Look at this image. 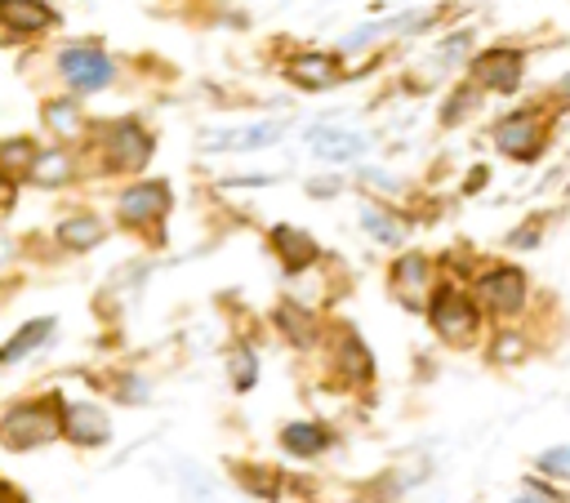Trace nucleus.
<instances>
[{
	"instance_id": "1",
	"label": "nucleus",
	"mask_w": 570,
	"mask_h": 503,
	"mask_svg": "<svg viewBox=\"0 0 570 503\" xmlns=\"http://www.w3.org/2000/svg\"><path fill=\"white\" fill-rule=\"evenodd\" d=\"M58 414H62V401L58 396H40L31 405H18L0 423V441L9 450H36V445H45V441H53L62 432V418Z\"/></svg>"
},
{
	"instance_id": "2",
	"label": "nucleus",
	"mask_w": 570,
	"mask_h": 503,
	"mask_svg": "<svg viewBox=\"0 0 570 503\" xmlns=\"http://www.w3.org/2000/svg\"><path fill=\"white\" fill-rule=\"evenodd\" d=\"M58 71H62V80H67L71 89H80V93H94V89L111 85V76H116L111 58H107L102 49H94V45H71V49H62V53H58Z\"/></svg>"
},
{
	"instance_id": "3",
	"label": "nucleus",
	"mask_w": 570,
	"mask_h": 503,
	"mask_svg": "<svg viewBox=\"0 0 570 503\" xmlns=\"http://www.w3.org/2000/svg\"><path fill=\"white\" fill-rule=\"evenodd\" d=\"M147 156H151V134H147L142 125L120 120V125L107 129V138H102V160H107V169L129 174V169H142Z\"/></svg>"
},
{
	"instance_id": "4",
	"label": "nucleus",
	"mask_w": 570,
	"mask_h": 503,
	"mask_svg": "<svg viewBox=\"0 0 570 503\" xmlns=\"http://www.w3.org/2000/svg\"><path fill=\"white\" fill-rule=\"evenodd\" d=\"M432 325H436V334L441 338H450V343H463L472 329H476V307H472V298L468 294H459L454 285H445V289H436V298H432Z\"/></svg>"
},
{
	"instance_id": "5",
	"label": "nucleus",
	"mask_w": 570,
	"mask_h": 503,
	"mask_svg": "<svg viewBox=\"0 0 570 503\" xmlns=\"http://www.w3.org/2000/svg\"><path fill=\"white\" fill-rule=\"evenodd\" d=\"M165 209H169V187L165 183H138L120 196V223H129V227H147Z\"/></svg>"
},
{
	"instance_id": "6",
	"label": "nucleus",
	"mask_w": 570,
	"mask_h": 503,
	"mask_svg": "<svg viewBox=\"0 0 570 503\" xmlns=\"http://www.w3.org/2000/svg\"><path fill=\"white\" fill-rule=\"evenodd\" d=\"M494 142H499V151H508V156H517V160H530V156L543 147V138H539V120H534L530 111H512V116L499 120Z\"/></svg>"
},
{
	"instance_id": "7",
	"label": "nucleus",
	"mask_w": 570,
	"mask_h": 503,
	"mask_svg": "<svg viewBox=\"0 0 570 503\" xmlns=\"http://www.w3.org/2000/svg\"><path fill=\"white\" fill-rule=\"evenodd\" d=\"M281 120H258V125H245V129H223V134H209L200 138L205 151H258V147H272L281 138Z\"/></svg>"
},
{
	"instance_id": "8",
	"label": "nucleus",
	"mask_w": 570,
	"mask_h": 503,
	"mask_svg": "<svg viewBox=\"0 0 570 503\" xmlns=\"http://www.w3.org/2000/svg\"><path fill=\"white\" fill-rule=\"evenodd\" d=\"M481 298L490 303V312L512 316V312H521V303H525V276H521L517 267H494V272L481 276Z\"/></svg>"
},
{
	"instance_id": "9",
	"label": "nucleus",
	"mask_w": 570,
	"mask_h": 503,
	"mask_svg": "<svg viewBox=\"0 0 570 503\" xmlns=\"http://www.w3.org/2000/svg\"><path fill=\"white\" fill-rule=\"evenodd\" d=\"M472 71H476V80H481L485 89L508 93V89H517V80H521V53H517V49H485V53L472 62Z\"/></svg>"
},
{
	"instance_id": "10",
	"label": "nucleus",
	"mask_w": 570,
	"mask_h": 503,
	"mask_svg": "<svg viewBox=\"0 0 570 503\" xmlns=\"http://www.w3.org/2000/svg\"><path fill=\"white\" fill-rule=\"evenodd\" d=\"M307 147L321 156V160H356L365 151V134L356 129H338V125H316L307 134Z\"/></svg>"
},
{
	"instance_id": "11",
	"label": "nucleus",
	"mask_w": 570,
	"mask_h": 503,
	"mask_svg": "<svg viewBox=\"0 0 570 503\" xmlns=\"http://www.w3.org/2000/svg\"><path fill=\"white\" fill-rule=\"evenodd\" d=\"M58 22V13L45 0H0V27L18 31V36H36L49 31Z\"/></svg>"
},
{
	"instance_id": "12",
	"label": "nucleus",
	"mask_w": 570,
	"mask_h": 503,
	"mask_svg": "<svg viewBox=\"0 0 570 503\" xmlns=\"http://www.w3.org/2000/svg\"><path fill=\"white\" fill-rule=\"evenodd\" d=\"M423 289H428V258H423V254L396 258V267H392V294H396L410 312H419V307H423Z\"/></svg>"
},
{
	"instance_id": "13",
	"label": "nucleus",
	"mask_w": 570,
	"mask_h": 503,
	"mask_svg": "<svg viewBox=\"0 0 570 503\" xmlns=\"http://www.w3.org/2000/svg\"><path fill=\"white\" fill-rule=\"evenodd\" d=\"M285 76L303 89H325V85L338 80V62L330 53H298V58L285 62Z\"/></svg>"
},
{
	"instance_id": "14",
	"label": "nucleus",
	"mask_w": 570,
	"mask_h": 503,
	"mask_svg": "<svg viewBox=\"0 0 570 503\" xmlns=\"http://www.w3.org/2000/svg\"><path fill=\"white\" fill-rule=\"evenodd\" d=\"M62 432H67L76 445H102L107 432H111V423H107V414L94 410V405H71V410L62 414Z\"/></svg>"
},
{
	"instance_id": "15",
	"label": "nucleus",
	"mask_w": 570,
	"mask_h": 503,
	"mask_svg": "<svg viewBox=\"0 0 570 503\" xmlns=\"http://www.w3.org/2000/svg\"><path fill=\"white\" fill-rule=\"evenodd\" d=\"M272 245H276L285 272H303V267H312L316 254H321L316 240H312L307 231H298V227H276V231H272Z\"/></svg>"
},
{
	"instance_id": "16",
	"label": "nucleus",
	"mask_w": 570,
	"mask_h": 503,
	"mask_svg": "<svg viewBox=\"0 0 570 503\" xmlns=\"http://www.w3.org/2000/svg\"><path fill=\"white\" fill-rule=\"evenodd\" d=\"M281 445H285L289 454H298V458H316V454L330 445V436H325V427H316V423H289V427L281 432Z\"/></svg>"
},
{
	"instance_id": "17",
	"label": "nucleus",
	"mask_w": 570,
	"mask_h": 503,
	"mask_svg": "<svg viewBox=\"0 0 570 503\" xmlns=\"http://www.w3.org/2000/svg\"><path fill=\"white\" fill-rule=\"evenodd\" d=\"M31 183H40V187H62L67 178H71V160H67V151H45V156H36L31 160Z\"/></svg>"
},
{
	"instance_id": "18",
	"label": "nucleus",
	"mask_w": 570,
	"mask_h": 503,
	"mask_svg": "<svg viewBox=\"0 0 570 503\" xmlns=\"http://www.w3.org/2000/svg\"><path fill=\"white\" fill-rule=\"evenodd\" d=\"M58 240H62V245H71V249H89V245H98V240H102V223H98V218H89V214L67 218V223L58 227Z\"/></svg>"
},
{
	"instance_id": "19",
	"label": "nucleus",
	"mask_w": 570,
	"mask_h": 503,
	"mask_svg": "<svg viewBox=\"0 0 570 503\" xmlns=\"http://www.w3.org/2000/svg\"><path fill=\"white\" fill-rule=\"evenodd\" d=\"M276 325H281L298 347H312V338H316V320H312V312H303V307H294V303H285V307L276 312Z\"/></svg>"
},
{
	"instance_id": "20",
	"label": "nucleus",
	"mask_w": 570,
	"mask_h": 503,
	"mask_svg": "<svg viewBox=\"0 0 570 503\" xmlns=\"http://www.w3.org/2000/svg\"><path fill=\"white\" fill-rule=\"evenodd\" d=\"M49 329H53V320H49V316H45V320H31V325H22V329L13 334V343H9V347H0V356H4V361H18V356H27V352H31V347H36V343L49 334Z\"/></svg>"
},
{
	"instance_id": "21",
	"label": "nucleus",
	"mask_w": 570,
	"mask_h": 503,
	"mask_svg": "<svg viewBox=\"0 0 570 503\" xmlns=\"http://www.w3.org/2000/svg\"><path fill=\"white\" fill-rule=\"evenodd\" d=\"M45 120L53 125V134H76L80 129V107H76V98H53L49 107H45Z\"/></svg>"
},
{
	"instance_id": "22",
	"label": "nucleus",
	"mask_w": 570,
	"mask_h": 503,
	"mask_svg": "<svg viewBox=\"0 0 570 503\" xmlns=\"http://www.w3.org/2000/svg\"><path fill=\"white\" fill-rule=\"evenodd\" d=\"M361 223H365V231H370L374 240H383V245H396V240L405 236V227H401L392 214H383V209H361Z\"/></svg>"
},
{
	"instance_id": "23",
	"label": "nucleus",
	"mask_w": 570,
	"mask_h": 503,
	"mask_svg": "<svg viewBox=\"0 0 570 503\" xmlns=\"http://www.w3.org/2000/svg\"><path fill=\"white\" fill-rule=\"evenodd\" d=\"M31 160H36V147H31L27 138H9V142H0V169H4V174H27Z\"/></svg>"
},
{
	"instance_id": "24",
	"label": "nucleus",
	"mask_w": 570,
	"mask_h": 503,
	"mask_svg": "<svg viewBox=\"0 0 570 503\" xmlns=\"http://www.w3.org/2000/svg\"><path fill=\"white\" fill-rule=\"evenodd\" d=\"M370 369H374V361H370L365 343H361V338H343V374H352V378H370Z\"/></svg>"
},
{
	"instance_id": "25",
	"label": "nucleus",
	"mask_w": 570,
	"mask_h": 503,
	"mask_svg": "<svg viewBox=\"0 0 570 503\" xmlns=\"http://www.w3.org/2000/svg\"><path fill=\"white\" fill-rule=\"evenodd\" d=\"M254 374H258L254 352L236 347V352H232V387H236V392H249V387H254Z\"/></svg>"
},
{
	"instance_id": "26",
	"label": "nucleus",
	"mask_w": 570,
	"mask_h": 503,
	"mask_svg": "<svg viewBox=\"0 0 570 503\" xmlns=\"http://www.w3.org/2000/svg\"><path fill=\"white\" fill-rule=\"evenodd\" d=\"M240 481H245L254 494H263V499L281 494V476H276V472H267V467H240Z\"/></svg>"
},
{
	"instance_id": "27",
	"label": "nucleus",
	"mask_w": 570,
	"mask_h": 503,
	"mask_svg": "<svg viewBox=\"0 0 570 503\" xmlns=\"http://www.w3.org/2000/svg\"><path fill=\"white\" fill-rule=\"evenodd\" d=\"M539 467L552 472V476H570V450H543L539 454Z\"/></svg>"
},
{
	"instance_id": "28",
	"label": "nucleus",
	"mask_w": 570,
	"mask_h": 503,
	"mask_svg": "<svg viewBox=\"0 0 570 503\" xmlns=\"http://www.w3.org/2000/svg\"><path fill=\"white\" fill-rule=\"evenodd\" d=\"M521 352H525V347H521V338H517V334L494 338V356H499V361H521Z\"/></svg>"
},
{
	"instance_id": "29",
	"label": "nucleus",
	"mask_w": 570,
	"mask_h": 503,
	"mask_svg": "<svg viewBox=\"0 0 570 503\" xmlns=\"http://www.w3.org/2000/svg\"><path fill=\"white\" fill-rule=\"evenodd\" d=\"M517 503H561V499H552L543 485H525V494H521Z\"/></svg>"
},
{
	"instance_id": "30",
	"label": "nucleus",
	"mask_w": 570,
	"mask_h": 503,
	"mask_svg": "<svg viewBox=\"0 0 570 503\" xmlns=\"http://www.w3.org/2000/svg\"><path fill=\"white\" fill-rule=\"evenodd\" d=\"M468 98H472V93H468V89H459V93H454V102H450V107H445V120H450V125H454V120H459V111H468Z\"/></svg>"
},
{
	"instance_id": "31",
	"label": "nucleus",
	"mask_w": 570,
	"mask_h": 503,
	"mask_svg": "<svg viewBox=\"0 0 570 503\" xmlns=\"http://www.w3.org/2000/svg\"><path fill=\"white\" fill-rule=\"evenodd\" d=\"M361 178H365V183H374V187H383V191H392V187H396V178H387V174H374V169H361Z\"/></svg>"
},
{
	"instance_id": "32",
	"label": "nucleus",
	"mask_w": 570,
	"mask_h": 503,
	"mask_svg": "<svg viewBox=\"0 0 570 503\" xmlns=\"http://www.w3.org/2000/svg\"><path fill=\"white\" fill-rule=\"evenodd\" d=\"M129 387H120V401H142L147 396V387H138V378H125Z\"/></svg>"
},
{
	"instance_id": "33",
	"label": "nucleus",
	"mask_w": 570,
	"mask_h": 503,
	"mask_svg": "<svg viewBox=\"0 0 570 503\" xmlns=\"http://www.w3.org/2000/svg\"><path fill=\"white\" fill-rule=\"evenodd\" d=\"M534 236H539V227H521V231L512 236V245H534Z\"/></svg>"
},
{
	"instance_id": "34",
	"label": "nucleus",
	"mask_w": 570,
	"mask_h": 503,
	"mask_svg": "<svg viewBox=\"0 0 570 503\" xmlns=\"http://www.w3.org/2000/svg\"><path fill=\"white\" fill-rule=\"evenodd\" d=\"M307 191H312V196H334V183H330V178H325V183H312V187H307Z\"/></svg>"
},
{
	"instance_id": "35",
	"label": "nucleus",
	"mask_w": 570,
	"mask_h": 503,
	"mask_svg": "<svg viewBox=\"0 0 570 503\" xmlns=\"http://www.w3.org/2000/svg\"><path fill=\"white\" fill-rule=\"evenodd\" d=\"M0 503H22V499L13 494V485H0Z\"/></svg>"
},
{
	"instance_id": "36",
	"label": "nucleus",
	"mask_w": 570,
	"mask_h": 503,
	"mask_svg": "<svg viewBox=\"0 0 570 503\" xmlns=\"http://www.w3.org/2000/svg\"><path fill=\"white\" fill-rule=\"evenodd\" d=\"M4 254H9V240H0V258H4Z\"/></svg>"
},
{
	"instance_id": "37",
	"label": "nucleus",
	"mask_w": 570,
	"mask_h": 503,
	"mask_svg": "<svg viewBox=\"0 0 570 503\" xmlns=\"http://www.w3.org/2000/svg\"><path fill=\"white\" fill-rule=\"evenodd\" d=\"M561 89H566V98H570V76H566V85H561Z\"/></svg>"
},
{
	"instance_id": "38",
	"label": "nucleus",
	"mask_w": 570,
	"mask_h": 503,
	"mask_svg": "<svg viewBox=\"0 0 570 503\" xmlns=\"http://www.w3.org/2000/svg\"><path fill=\"white\" fill-rule=\"evenodd\" d=\"M0 361H4V356H0Z\"/></svg>"
}]
</instances>
